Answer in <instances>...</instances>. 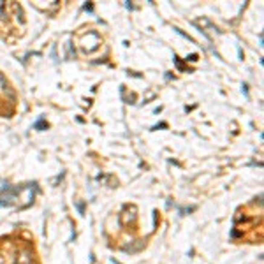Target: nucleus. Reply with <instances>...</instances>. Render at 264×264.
Wrapping results in <instances>:
<instances>
[{"mask_svg": "<svg viewBox=\"0 0 264 264\" xmlns=\"http://www.w3.org/2000/svg\"><path fill=\"white\" fill-rule=\"evenodd\" d=\"M18 194H20V188L4 185V190L0 194V208H9V206H12V204L16 203V199H18Z\"/></svg>", "mask_w": 264, "mask_h": 264, "instance_id": "f257e3e1", "label": "nucleus"}]
</instances>
